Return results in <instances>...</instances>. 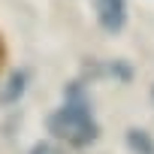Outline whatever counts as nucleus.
Listing matches in <instances>:
<instances>
[{
	"label": "nucleus",
	"instance_id": "nucleus-4",
	"mask_svg": "<svg viewBox=\"0 0 154 154\" xmlns=\"http://www.w3.org/2000/svg\"><path fill=\"white\" fill-rule=\"evenodd\" d=\"M21 91H24V75L21 72H12L9 75V88L3 91V103H12L15 97H21Z\"/></svg>",
	"mask_w": 154,
	"mask_h": 154
},
{
	"label": "nucleus",
	"instance_id": "nucleus-3",
	"mask_svg": "<svg viewBox=\"0 0 154 154\" xmlns=\"http://www.w3.org/2000/svg\"><path fill=\"white\" fill-rule=\"evenodd\" d=\"M127 145H130L133 154H154V139L142 127H130L127 130Z\"/></svg>",
	"mask_w": 154,
	"mask_h": 154
},
{
	"label": "nucleus",
	"instance_id": "nucleus-1",
	"mask_svg": "<svg viewBox=\"0 0 154 154\" xmlns=\"http://www.w3.org/2000/svg\"><path fill=\"white\" fill-rule=\"evenodd\" d=\"M48 133H54L57 139H63L75 148H85L97 139L100 127H97V121H94V115H91V109H88L79 88L69 91L66 106H60L57 112L48 115Z\"/></svg>",
	"mask_w": 154,
	"mask_h": 154
},
{
	"label": "nucleus",
	"instance_id": "nucleus-2",
	"mask_svg": "<svg viewBox=\"0 0 154 154\" xmlns=\"http://www.w3.org/2000/svg\"><path fill=\"white\" fill-rule=\"evenodd\" d=\"M97 18L109 33H118L127 21V3L124 0H97Z\"/></svg>",
	"mask_w": 154,
	"mask_h": 154
}]
</instances>
